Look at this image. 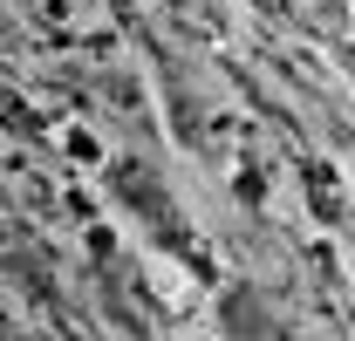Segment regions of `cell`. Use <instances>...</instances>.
<instances>
[{"mask_svg":"<svg viewBox=\"0 0 355 341\" xmlns=\"http://www.w3.org/2000/svg\"><path fill=\"white\" fill-rule=\"evenodd\" d=\"M62 150H69L76 164H103V137H96V130H83V123L62 130Z\"/></svg>","mask_w":355,"mask_h":341,"instance_id":"1","label":"cell"}]
</instances>
